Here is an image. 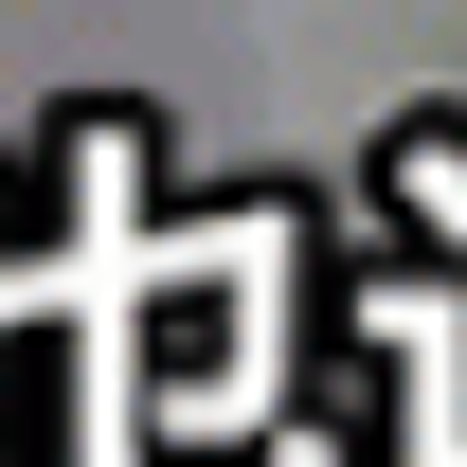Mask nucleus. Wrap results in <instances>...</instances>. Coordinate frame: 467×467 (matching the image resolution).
Here are the masks:
<instances>
[]
</instances>
